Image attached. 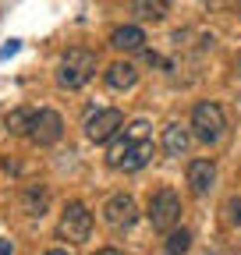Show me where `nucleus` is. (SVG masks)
Masks as SVG:
<instances>
[{"mask_svg": "<svg viewBox=\"0 0 241 255\" xmlns=\"http://www.w3.org/2000/svg\"><path fill=\"white\" fill-rule=\"evenodd\" d=\"M149 159H153V131H149V121H131L124 131L110 142V152H107V163L114 170H124V174L142 170Z\"/></svg>", "mask_w": 241, "mask_h": 255, "instance_id": "1", "label": "nucleus"}, {"mask_svg": "<svg viewBox=\"0 0 241 255\" xmlns=\"http://www.w3.org/2000/svg\"><path fill=\"white\" fill-rule=\"evenodd\" d=\"M96 68H100L96 53L85 50V46H75V50H68L64 57H60V64H57V85L60 89H82V85L93 82Z\"/></svg>", "mask_w": 241, "mask_h": 255, "instance_id": "2", "label": "nucleus"}, {"mask_svg": "<svg viewBox=\"0 0 241 255\" xmlns=\"http://www.w3.org/2000/svg\"><path fill=\"white\" fill-rule=\"evenodd\" d=\"M224 131H227V117H224V110H220V103H199L195 110H192V135L199 138V142H206V145H217L220 138H224Z\"/></svg>", "mask_w": 241, "mask_h": 255, "instance_id": "3", "label": "nucleus"}, {"mask_svg": "<svg viewBox=\"0 0 241 255\" xmlns=\"http://www.w3.org/2000/svg\"><path fill=\"white\" fill-rule=\"evenodd\" d=\"M145 216L149 223H153V231H174L177 227V220H181V199H177V191L170 188H160L149 195V206H145Z\"/></svg>", "mask_w": 241, "mask_h": 255, "instance_id": "4", "label": "nucleus"}, {"mask_svg": "<svg viewBox=\"0 0 241 255\" xmlns=\"http://www.w3.org/2000/svg\"><path fill=\"white\" fill-rule=\"evenodd\" d=\"M89 234H93V213L82 202H68L57 223V238L68 245H82V241H89Z\"/></svg>", "mask_w": 241, "mask_h": 255, "instance_id": "5", "label": "nucleus"}, {"mask_svg": "<svg viewBox=\"0 0 241 255\" xmlns=\"http://www.w3.org/2000/svg\"><path fill=\"white\" fill-rule=\"evenodd\" d=\"M120 128H124V114H120L117 107H107V110H96V114L85 117V138L103 145V142H110L120 131Z\"/></svg>", "mask_w": 241, "mask_h": 255, "instance_id": "6", "label": "nucleus"}, {"mask_svg": "<svg viewBox=\"0 0 241 255\" xmlns=\"http://www.w3.org/2000/svg\"><path fill=\"white\" fill-rule=\"evenodd\" d=\"M103 220H107V227L110 231H128L131 223L138 220V206H135V199L131 195H110L107 202H103Z\"/></svg>", "mask_w": 241, "mask_h": 255, "instance_id": "7", "label": "nucleus"}, {"mask_svg": "<svg viewBox=\"0 0 241 255\" xmlns=\"http://www.w3.org/2000/svg\"><path fill=\"white\" fill-rule=\"evenodd\" d=\"M64 135V121H60L57 110H36L32 128H28V142L32 145H53Z\"/></svg>", "mask_w": 241, "mask_h": 255, "instance_id": "8", "label": "nucleus"}, {"mask_svg": "<svg viewBox=\"0 0 241 255\" xmlns=\"http://www.w3.org/2000/svg\"><path fill=\"white\" fill-rule=\"evenodd\" d=\"M188 184L195 195H209V188L217 184V163L213 159H192L188 163Z\"/></svg>", "mask_w": 241, "mask_h": 255, "instance_id": "9", "label": "nucleus"}, {"mask_svg": "<svg viewBox=\"0 0 241 255\" xmlns=\"http://www.w3.org/2000/svg\"><path fill=\"white\" fill-rule=\"evenodd\" d=\"M110 46L120 50V53H138L145 46V32L138 25H120V28L110 32Z\"/></svg>", "mask_w": 241, "mask_h": 255, "instance_id": "10", "label": "nucleus"}, {"mask_svg": "<svg viewBox=\"0 0 241 255\" xmlns=\"http://www.w3.org/2000/svg\"><path fill=\"white\" fill-rule=\"evenodd\" d=\"M135 82H138V68L128 64V60H117V64L107 68V85L114 92H128V89H135Z\"/></svg>", "mask_w": 241, "mask_h": 255, "instance_id": "11", "label": "nucleus"}, {"mask_svg": "<svg viewBox=\"0 0 241 255\" xmlns=\"http://www.w3.org/2000/svg\"><path fill=\"white\" fill-rule=\"evenodd\" d=\"M46 206H50V191L43 184H25V191H21V213L25 216H43Z\"/></svg>", "mask_w": 241, "mask_h": 255, "instance_id": "12", "label": "nucleus"}, {"mask_svg": "<svg viewBox=\"0 0 241 255\" xmlns=\"http://www.w3.org/2000/svg\"><path fill=\"white\" fill-rule=\"evenodd\" d=\"M192 145V131L188 128H181V124H167L163 128V152L167 156H185Z\"/></svg>", "mask_w": 241, "mask_h": 255, "instance_id": "13", "label": "nucleus"}, {"mask_svg": "<svg viewBox=\"0 0 241 255\" xmlns=\"http://www.w3.org/2000/svg\"><path fill=\"white\" fill-rule=\"evenodd\" d=\"M32 117H36V110H28V107H14V110L4 117V124H7V131H11V135H25V138H28Z\"/></svg>", "mask_w": 241, "mask_h": 255, "instance_id": "14", "label": "nucleus"}, {"mask_svg": "<svg viewBox=\"0 0 241 255\" xmlns=\"http://www.w3.org/2000/svg\"><path fill=\"white\" fill-rule=\"evenodd\" d=\"M188 248H192V231H185V227H174L170 234H167V245H163V255H188Z\"/></svg>", "mask_w": 241, "mask_h": 255, "instance_id": "15", "label": "nucleus"}, {"mask_svg": "<svg viewBox=\"0 0 241 255\" xmlns=\"http://www.w3.org/2000/svg\"><path fill=\"white\" fill-rule=\"evenodd\" d=\"M167 7H170V0H138V4H135V14L145 18V21H160V18L167 14Z\"/></svg>", "mask_w": 241, "mask_h": 255, "instance_id": "16", "label": "nucleus"}, {"mask_svg": "<svg viewBox=\"0 0 241 255\" xmlns=\"http://www.w3.org/2000/svg\"><path fill=\"white\" fill-rule=\"evenodd\" d=\"M227 223H234V227H241V199H231L227 206Z\"/></svg>", "mask_w": 241, "mask_h": 255, "instance_id": "17", "label": "nucleus"}, {"mask_svg": "<svg viewBox=\"0 0 241 255\" xmlns=\"http://www.w3.org/2000/svg\"><path fill=\"white\" fill-rule=\"evenodd\" d=\"M18 50H21V43H18V39H7L4 46H0V60H7V57H14Z\"/></svg>", "mask_w": 241, "mask_h": 255, "instance_id": "18", "label": "nucleus"}, {"mask_svg": "<svg viewBox=\"0 0 241 255\" xmlns=\"http://www.w3.org/2000/svg\"><path fill=\"white\" fill-rule=\"evenodd\" d=\"M0 255H14V241H7V238H0Z\"/></svg>", "mask_w": 241, "mask_h": 255, "instance_id": "19", "label": "nucleus"}, {"mask_svg": "<svg viewBox=\"0 0 241 255\" xmlns=\"http://www.w3.org/2000/svg\"><path fill=\"white\" fill-rule=\"evenodd\" d=\"M96 255H124V252H117V248H100Z\"/></svg>", "mask_w": 241, "mask_h": 255, "instance_id": "20", "label": "nucleus"}, {"mask_svg": "<svg viewBox=\"0 0 241 255\" xmlns=\"http://www.w3.org/2000/svg\"><path fill=\"white\" fill-rule=\"evenodd\" d=\"M46 255H68V252H60V248H53V252H46Z\"/></svg>", "mask_w": 241, "mask_h": 255, "instance_id": "21", "label": "nucleus"}, {"mask_svg": "<svg viewBox=\"0 0 241 255\" xmlns=\"http://www.w3.org/2000/svg\"><path fill=\"white\" fill-rule=\"evenodd\" d=\"M238 71H241V68H238Z\"/></svg>", "mask_w": 241, "mask_h": 255, "instance_id": "22", "label": "nucleus"}]
</instances>
